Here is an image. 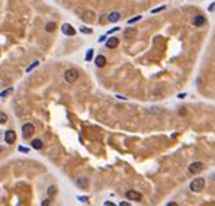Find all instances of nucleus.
Segmentation results:
<instances>
[{
  "label": "nucleus",
  "mask_w": 215,
  "mask_h": 206,
  "mask_svg": "<svg viewBox=\"0 0 215 206\" xmlns=\"http://www.w3.org/2000/svg\"><path fill=\"white\" fill-rule=\"evenodd\" d=\"M118 45H119V39H118V38H115V36L109 38V39L106 41V47H108L109 49H113V48H116Z\"/></svg>",
  "instance_id": "9d476101"
},
{
  "label": "nucleus",
  "mask_w": 215,
  "mask_h": 206,
  "mask_svg": "<svg viewBox=\"0 0 215 206\" xmlns=\"http://www.w3.org/2000/svg\"><path fill=\"white\" fill-rule=\"evenodd\" d=\"M81 19L84 22H93L95 21V13L92 10H86L83 12V15H81Z\"/></svg>",
  "instance_id": "6e6552de"
},
{
  "label": "nucleus",
  "mask_w": 215,
  "mask_h": 206,
  "mask_svg": "<svg viewBox=\"0 0 215 206\" xmlns=\"http://www.w3.org/2000/svg\"><path fill=\"white\" fill-rule=\"evenodd\" d=\"M140 19H141V16H135V18L129 19V21H128V23H129V25H131V23H135V22H138Z\"/></svg>",
  "instance_id": "412c9836"
},
{
  "label": "nucleus",
  "mask_w": 215,
  "mask_h": 206,
  "mask_svg": "<svg viewBox=\"0 0 215 206\" xmlns=\"http://www.w3.org/2000/svg\"><path fill=\"white\" fill-rule=\"evenodd\" d=\"M77 185H79L80 187H83V189H86V187L89 186V180H87L86 177H80V179H77Z\"/></svg>",
  "instance_id": "ddd939ff"
},
{
  "label": "nucleus",
  "mask_w": 215,
  "mask_h": 206,
  "mask_svg": "<svg viewBox=\"0 0 215 206\" xmlns=\"http://www.w3.org/2000/svg\"><path fill=\"white\" fill-rule=\"evenodd\" d=\"M92 57H93V49H89L87 54H86V61H90Z\"/></svg>",
  "instance_id": "6ab92c4d"
},
{
  "label": "nucleus",
  "mask_w": 215,
  "mask_h": 206,
  "mask_svg": "<svg viewBox=\"0 0 215 206\" xmlns=\"http://www.w3.org/2000/svg\"><path fill=\"white\" fill-rule=\"evenodd\" d=\"M64 77H66L67 83H74L79 78V71L76 68H68L67 71L64 73Z\"/></svg>",
  "instance_id": "f03ea898"
},
{
  "label": "nucleus",
  "mask_w": 215,
  "mask_h": 206,
  "mask_svg": "<svg viewBox=\"0 0 215 206\" xmlns=\"http://www.w3.org/2000/svg\"><path fill=\"white\" fill-rule=\"evenodd\" d=\"M126 197H128L129 200H137V202H138V200L143 199V195L138 193L137 190H128V192H126Z\"/></svg>",
  "instance_id": "39448f33"
},
{
  "label": "nucleus",
  "mask_w": 215,
  "mask_h": 206,
  "mask_svg": "<svg viewBox=\"0 0 215 206\" xmlns=\"http://www.w3.org/2000/svg\"><path fill=\"white\" fill-rule=\"evenodd\" d=\"M95 64H96V67H105V65H106V58H105V55H98L96 60H95Z\"/></svg>",
  "instance_id": "f8f14e48"
},
{
  "label": "nucleus",
  "mask_w": 215,
  "mask_h": 206,
  "mask_svg": "<svg viewBox=\"0 0 215 206\" xmlns=\"http://www.w3.org/2000/svg\"><path fill=\"white\" fill-rule=\"evenodd\" d=\"M61 31L63 33H66V35H70V36H73V35H76V29L70 25V23H64L63 26H61Z\"/></svg>",
  "instance_id": "0eeeda50"
},
{
  "label": "nucleus",
  "mask_w": 215,
  "mask_h": 206,
  "mask_svg": "<svg viewBox=\"0 0 215 206\" xmlns=\"http://www.w3.org/2000/svg\"><path fill=\"white\" fill-rule=\"evenodd\" d=\"M105 39H106V36H100V38H99V42H103Z\"/></svg>",
  "instance_id": "bb28decb"
},
{
  "label": "nucleus",
  "mask_w": 215,
  "mask_h": 206,
  "mask_svg": "<svg viewBox=\"0 0 215 206\" xmlns=\"http://www.w3.org/2000/svg\"><path fill=\"white\" fill-rule=\"evenodd\" d=\"M12 92H13V89H12V87H9V89H6V90H3V92L0 93V97H6L7 95H10Z\"/></svg>",
  "instance_id": "dca6fc26"
},
{
  "label": "nucleus",
  "mask_w": 215,
  "mask_h": 206,
  "mask_svg": "<svg viewBox=\"0 0 215 206\" xmlns=\"http://www.w3.org/2000/svg\"><path fill=\"white\" fill-rule=\"evenodd\" d=\"M1 151H3V150H1V147H0V152H1Z\"/></svg>",
  "instance_id": "c85d7f7f"
},
{
  "label": "nucleus",
  "mask_w": 215,
  "mask_h": 206,
  "mask_svg": "<svg viewBox=\"0 0 215 206\" xmlns=\"http://www.w3.org/2000/svg\"><path fill=\"white\" fill-rule=\"evenodd\" d=\"M55 28H57V25L54 23V22H48L45 25V31L47 32H54L55 31Z\"/></svg>",
  "instance_id": "4468645a"
},
{
  "label": "nucleus",
  "mask_w": 215,
  "mask_h": 206,
  "mask_svg": "<svg viewBox=\"0 0 215 206\" xmlns=\"http://www.w3.org/2000/svg\"><path fill=\"white\" fill-rule=\"evenodd\" d=\"M189 173L192 174H198L201 173L202 170H204V163H201V161H195V163H192L191 165H189Z\"/></svg>",
  "instance_id": "7ed1b4c3"
},
{
  "label": "nucleus",
  "mask_w": 215,
  "mask_h": 206,
  "mask_svg": "<svg viewBox=\"0 0 215 206\" xmlns=\"http://www.w3.org/2000/svg\"><path fill=\"white\" fill-rule=\"evenodd\" d=\"M41 205H42V206L50 205V200H48V199H45V200H42V202H41Z\"/></svg>",
  "instance_id": "b1692460"
},
{
  "label": "nucleus",
  "mask_w": 215,
  "mask_h": 206,
  "mask_svg": "<svg viewBox=\"0 0 215 206\" xmlns=\"http://www.w3.org/2000/svg\"><path fill=\"white\" fill-rule=\"evenodd\" d=\"M34 125L32 123H25L22 126V135H23V138H29L32 134H34Z\"/></svg>",
  "instance_id": "20e7f679"
},
{
  "label": "nucleus",
  "mask_w": 215,
  "mask_h": 206,
  "mask_svg": "<svg viewBox=\"0 0 215 206\" xmlns=\"http://www.w3.org/2000/svg\"><path fill=\"white\" fill-rule=\"evenodd\" d=\"M19 151H23V152H28V148H23V147H19Z\"/></svg>",
  "instance_id": "393cba45"
},
{
  "label": "nucleus",
  "mask_w": 215,
  "mask_h": 206,
  "mask_svg": "<svg viewBox=\"0 0 215 206\" xmlns=\"http://www.w3.org/2000/svg\"><path fill=\"white\" fill-rule=\"evenodd\" d=\"M204 23H205V16H202V15H196V16L192 19L193 26H202Z\"/></svg>",
  "instance_id": "1a4fd4ad"
},
{
  "label": "nucleus",
  "mask_w": 215,
  "mask_h": 206,
  "mask_svg": "<svg viewBox=\"0 0 215 206\" xmlns=\"http://www.w3.org/2000/svg\"><path fill=\"white\" fill-rule=\"evenodd\" d=\"M164 9H166V6H161V7H157V9H153V10H151V13H157V12L164 10Z\"/></svg>",
  "instance_id": "5701e85b"
},
{
  "label": "nucleus",
  "mask_w": 215,
  "mask_h": 206,
  "mask_svg": "<svg viewBox=\"0 0 215 206\" xmlns=\"http://www.w3.org/2000/svg\"><path fill=\"white\" fill-rule=\"evenodd\" d=\"M32 148L41 150V148H42V141H41V140H34V141H32Z\"/></svg>",
  "instance_id": "2eb2a0df"
},
{
  "label": "nucleus",
  "mask_w": 215,
  "mask_h": 206,
  "mask_svg": "<svg viewBox=\"0 0 215 206\" xmlns=\"http://www.w3.org/2000/svg\"><path fill=\"white\" fill-rule=\"evenodd\" d=\"M214 9H215V3H212V6H209V10L212 12V10H214Z\"/></svg>",
  "instance_id": "cd10ccee"
},
{
  "label": "nucleus",
  "mask_w": 215,
  "mask_h": 206,
  "mask_svg": "<svg viewBox=\"0 0 215 206\" xmlns=\"http://www.w3.org/2000/svg\"><path fill=\"white\" fill-rule=\"evenodd\" d=\"M119 19H121V13H119V12H111V13L108 15V21L112 22V23L118 22Z\"/></svg>",
  "instance_id": "9b49d317"
},
{
  "label": "nucleus",
  "mask_w": 215,
  "mask_h": 206,
  "mask_svg": "<svg viewBox=\"0 0 215 206\" xmlns=\"http://www.w3.org/2000/svg\"><path fill=\"white\" fill-rule=\"evenodd\" d=\"M6 122H7V115L0 112V123H6Z\"/></svg>",
  "instance_id": "a211bd4d"
},
{
  "label": "nucleus",
  "mask_w": 215,
  "mask_h": 206,
  "mask_svg": "<svg viewBox=\"0 0 215 206\" xmlns=\"http://www.w3.org/2000/svg\"><path fill=\"white\" fill-rule=\"evenodd\" d=\"M135 33V29H132V31H125V36H131V35H134Z\"/></svg>",
  "instance_id": "4be33fe9"
},
{
  "label": "nucleus",
  "mask_w": 215,
  "mask_h": 206,
  "mask_svg": "<svg viewBox=\"0 0 215 206\" xmlns=\"http://www.w3.org/2000/svg\"><path fill=\"white\" fill-rule=\"evenodd\" d=\"M80 31H81L83 33H92V32H93L92 29H89V28H86V26H81V28H80Z\"/></svg>",
  "instance_id": "aec40b11"
},
{
  "label": "nucleus",
  "mask_w": 215,
  "mask_h": 206,
  "mask_svg": "<svg viewBox=\"0 0 215 206\" xmlns=\"http://www.w3.org/2000/svg\"><path fill=\"white\" fill-rule=\"evenodd\" d=\"M204 187H205L204 179H195V180H192V183L189 186V189L192 192H201V190H204Z\"/></svg>",
  "instance_id": "f257e3e1"
},
{
  "label": "nucleus",
  "mask_w": 215,
  "mask_h": 206,
  "mask_svg": "<svg viewBox=\"0 0 215 206\" xmlns=\"http://www.w3.org/2000/svg\"><path fill=\"white\" fill-rule=\"evenodd\" d=\"M121 206H129V203L128 202H121Z\"/></svg>",
  "instance_id": "a878e982"
},
{
  "label": "nucleus",
  "mask_w": 215,
  "mask_h": 206,
  "mask_svg": "<svg viewBox=\"0 0 215 206\" xmlns=\"http://www.w3.org/2000/svg\"><path fill=\"white\" fill-rule=\"evenodd\" d=\"M4 141L7 142V144H13V142L16 141V132L15 131H6V134H4Z\"/></svg>",
  "instance_id": "423d86ee"
},
{
  "label": "nucleus",
  "mask_w": 215,
  "mask_h": 206,
  "mask_svg": "<svg viewBox=\"0 0 215 206\" xmlns=\"http://www.w3.org/2000/svg\"><path fill=\"white\" fill-rule=\"evenodd\" d=\"M38 64H39V61H34L32 64H31V65H29V67H28V68H26V73H29V71H32V70H34L35 67H38Z\"/></svg>",
  "instance_id": "f3484780"
}]
</instances>
